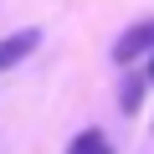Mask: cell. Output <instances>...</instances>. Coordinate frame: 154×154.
<instances>
[{
    "mask_svg": "<svg viewBox=\"0 0 154 154\" xmlns=\"http://www.w3.org/2000/svg\"><path fill=\"white\" fill-rule=\"evenodd\" d=\"M144 51H154V16H149V21H139V26H128V31L113 41V62H118V67H128V62H139Z\"/></svg>",
    "mask_w": 154,
    "mask_h": 154,
    "instance_id": "6da1fadb",
    "label": "cell"
},
{
    "mask_svg": "<svg viewBox=\"0 0 154 154\" xmlns=\"http://www.w3.org/2000/svg\"><path fill=\"white\" fill-rule=\"evenodd\" d=\"M36 31H16V36H5V41H0V72H5V67H16L26 51H36Z\"/></svg>",
    "mask_w": 154,
    "mask_h": 154,
    "instance_id": "7a4b0ae2",
    "label": "cell"
},
{
    "mask_svg": "<svg viewBox=\"0 0 154 154\" xmlns=\"http://www.w3.org/2000/svg\"><path fill=\"white\" fill-rule=\"evenodd\" d=\"M67 154H113V144H108L98 128H88V134H77V139H72V149H67Z\"/></svg>",
    "mask_w": 154,
    "mask_h": 154,
    "instance_id": "3957f363",
    "label": "cell"
},
{
    "mask_svg": "<svg viewBox=\"0 0 154 154\" xmlns=\"http://www.w3.org/2000/svg\"><path fill=\"white\" fill-rule=\"evenodd\" d=\"M144 88H149V77H144V72H134L128 82H123V93H118L123 113H139V98H144Z\"/></svg>",
    "mask_w": 154,
    "mask_h": 154,
    "instance_id": "277c9868",
    "label": "cell"
},
{
    "mask_svg": "<svg viewBox=\"0 0 154 154\" xmlns=\"http://www.w3.org/2000/svg\"><path fill=\"white\" fill-rule=\"evenodd\" d=\"M144 77H149V88H154V57H149V72H144Z\"/></svg>",
    "mask_w": 154,
    "mask_h": 154,
    "instance_id": "5b68a950",
    "label": "cell"
}]
</instances>
